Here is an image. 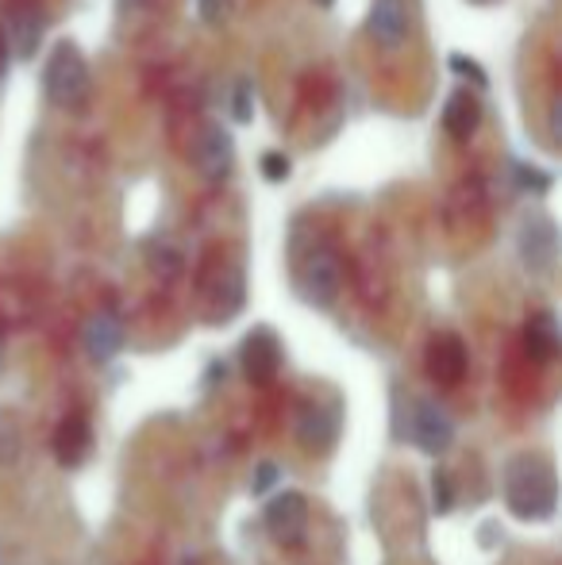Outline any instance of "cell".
Listing matches in <instances>:
<instances>
[{"instance_id": "obj_1", "label": "cell", "mask_w": 562, "mask_h": 565, "mask_svg": "<svg viewBox=\"0 0 562 565\" xmlns=\"http://www.w3.org/2000/svg\"><path fill=\"white\" fill-rule=\"evenodd\" d=\"M505 504L524 523L551 520L559 504V477L551 458H543V454H517L505 466Z\"/></svg>"}, {"instance_id": "obj_2", "label": "cell", "mask_w": 562, "mask_h": 565, "mask_svg": "<svg viewBox=\"0 0 562 565\" xmlns=\"http://www.w3.org/2000/svg\"><path fill=\"white\" fill-rule=\"evenodd\" d=\"M43 89L54 108H82L89 97V66L74 43H59L43 70Z\"/></svg>"}, {"instance_id": "obj_3", "label": "cell", "mask_w": 562, "mask_h": 565, "mask_svg": "<svg viewBox=\"0 0 562 565\" xmlns=\"http://www.w3.org/2000/svg\"><path fill=\"white\" fill-rule=\"evenodd\" d=\"M339 285H343V269L331 250H312L300 266V292H305L308 305L328 308L339 297Z\"/></svg>"}, {"instance_id": "obj_4", "label": "cell", "mask_w": 562, "mask_h": 565, "mask_svg": "<svg viewBox=\"0 0 562 565\" xmlns=\"http://www.w3.org/2000/svg\"><path fill=\"white\" fill-rule=\"evenodd\" d=\"M520 262H524L532 274H551L559 258V231L548 216H532L520 227Z\"/></svg>"}, {"instance_id": "obj_5", "label": "cell", "mask_w": 562, "mask_h": 565, "mask_svg": "<svg viewBox=\"0 0 562 565\" xmlns=\"http://www.w3.org/2000/svg\"><path fill=\"white\" fill-rule=\"evenodd\" d=\"M409 431H413V443L424 454H443L450 443H455V424H450V416L435 401H416L413 404Z\"/></svg>"}, {"instance_id": "obj_6", "label": "cell", "mask_w": 562, "mask_h": 565, "mask_svg": "<svg viewBox=\"0 0 562 565\" xmlns=\"http://www.w3.org/2000/svg\"><path fill=\"white\" fill-rule=\"evenodd\" d=\"M243 373H247V381H255V385H271L274 377H278L282 370V342L274 335L271 328H255L247 339H243Z\"/></svg>"}, {"instance_id": "obj_7", "label": "cell", "mask_w": 562, "mask_h": 565, "mask_svg": "<svg viewBox=\"0 0 562 565\" xmlns=\"http://www.w3.org/2000/svg\"><path fill=\"white\" fill-rule=\"evenodd\" d=\"M266 527L278 543L293 546L305 539L308 531V500L300 492H278V497L266 504Z\"/></svg>"}, {"instance_id": "obj_8", "label": "cell", "mask_w": 562, "mask_h": 565, "mask_svg": "<svg viewBox=\"0 0 562 565\" xmlns=\"http://www.w3.org/2000/svg\"><path fill=\"white\" fill-rule=\"evenodd\" d=\"M339 439V412L328 408V404H300L297 412V443L312 454L331 450Z\"/></svg>"}, {"instance_id": "obj_9", "label": "cell", "mask_w": 562, "mask_h": 565, "mask_svg": "<svg viewBox=\"0 0 562 565\" xmlns=\"http://www.w3.org/2000/svg\"><path fill=\"white\" fill-rule=\"evenodd\" d=\"M367 31L374 43L382 46H401L413 31V12H409V0H374L367 15Z\"/></svg>"}, {"instance_id": "obj_10", "label": "cell", "mask_w": 562, "mask_h": 565, "mask_svg": "<svg viewBox=\"0 0 562 565\" xmlns=\"http://www.w3.org/2000/svg\"><path fill=\"white\" fill-rule=\"evenodd\" d=\"M427 377L439 381V385H458L466 377V347L458 335H435L427 342Z\"/></svg>"}, {"instance_id": "obj_11", "label": "cell", "mask_w": 562, "mask_h": 565, "mask_svg": "<svg viewBox=\"0 0 562 565\" xmlns=\"http://www.w3.org/2000/svg\"><path fill=\"white\" fill-rule=\"evenodd\" d=\"M232 162H235V142L232 135L224 131L220 124L204 127L201 131V142H197V166L209 181H224L232 173Z\"/></svg>"}, {"instance_id": "obj_12", "label": "cell", "mask_w": 562, "mask_h": 565, "mask_svg": "<svg viewBox=\"0 0 562 565\" xmlns=\"http://www.w3.org/2000/svg\"><path fill=\"white\" fill-rule=\"evenodd\" d=\"M8 23V46L15 51V58H35L39 39H43V12L31 4H15L12 12L4 15Z\"/></svg>"}, {"instance_id": "obj_13", "label": "cell", "mask_w": 562, "mask_h": 565, "mask_svg": "<svg viewBox=\"0 0 562 565\" xmlns=\"http://www.w3.org/2000/svg\"><path fill=\"white\" fill-rule=\"evenodd\" d=\"M82 342H85V354L93 362H113L116 354L124 350V323L116 320L113 312H97L82 331Z\"/></svg>"}, {"instance_id": "obj_14", "label": "cell", "mask_w": 562, "mask_h": 565, "mask_svg": "<svg viewBox=\"0 0 562 565\" xmlns=\"http://www.w3.org/2000/svg\"><path fill=\"white\" fill-rule=\"evenodd\" d=\"M93 450V427L85 416H66L54 431V458L62 461L66 469L82 466Z\"/></svg>"}, {"instance_id": "obj_15", "label": "cell", "mask_w": 562, "mask_h": 565, "mask_svg": "<svg viewBox=\"0 0 562 565\" xmlns=\"http://www.w3.org/2000/svg\"><path fill=\"white\" fill-rule=\"evenodd\" d=\"M478 124H481V105H478V97H474L470 89L450 93L447 105H443V127H447L450 139L466 142L474 131H478Z\"/></svg>"}, {"instance_id": "obj_16", "label": "cell", "mask_w": 562, "mask_h": 565, "mask_svg": "<svg viewBox=\"0 0 562 565\" xmlns=\"http://www.w3.org/2000/svg\"><path fill=\"white\" fill-rule=\"evenodd\" d=\"M559 320L551 312H536L524 328V347L536 362H551L559 354Z\"/></svg>"}, {"instance_id": "obj_17", "label": "cell", "mask_w": 562, "mask_h": 565, "mask_svg": "<svg viewBox=\"0 0 562 565\" xmlns=\"http://www.w3.org/2000/svg\"><path fill=\"white\" fill-rule=\"evenodd\" d=\"M216 316L212 320H232L235 312H240V305H243V274L235 266H227L224 274H220V281H216Z\"/></svg>"}, {"instance_id": "obj_18", "label": "cell", "mask_w": 562, "mask_h": 565, "mask_svg": "<svg viewBox=\"0 0 562 565\" xmlns=\"http://www.w3.org/2000/svg\"><path fill=\"white\" fill-rule=\"evenodd\" d=\"M15 454H20V427L8 412H0V466L15 461Z\"/></svg>"}, {"instance_id": "obj_19", "label": "cell", "mask_w": 562, "mask_h": 565, "mask_svg": "<svg viewBox=\"0 0 562 565\" xmlns=\"http://www.w3.org/2000/svg\"><path fill=\"white\" fill-rule=\"evenodd\" d=\"M432 508L439 515H447L450 508H455V484H450V477L443 473V469H435V477H432Z\"/></svg>"}, {"instance_id": "obj_20", "label": "cell", "mask_w": 562, "mask_h": 565, "mask_svg": "<svg viewBox=\"0 0 562 565\" xmlns=\"http://www.w3.org/2000/svg\"><path fill=\"white\" fill-rule=\"evenodd\" d=\"M517 170V185L528 189V193H548L551 189V173L540 170V166H512Z\"/></svg>"}, {"instance_id": "obj_21", "label": "cell", "mask_w": 562, "mask_h": 565, "mask_svg": "<svg viewBox=\"0 0 562 565\" xmlns=\"http://www.w3.org/2000/svg\"><path fill=\"white\" fill-rule=\"evenodd\" d=\"M450 70H455L458 77H470L474 85H489V77H486V70L478 66V62H470V58H463V54H450Z\"/></svg>"}, {"instance_id": "obj_22", "label": "cell", "mask_w": 562, "mask_h": 565, "mask_svg": "<svg viewBox=\"0 0 562 565\" xmlns=\"http://www.w3.org/2000/svg\"><path fill=\"white\" fill-rule=\"evenodd\" d=\"M263 178L274 181V185L285 181V178H289V158L278 154V150H274V154H263Z\"/></svg>"}, {"instance_id": "obj_23", "label": "cell", "mask_w": 562, "mask_h": 565, "mask_svg": "<svg viewBox=\"0 0 562 565\" xmlns=\"http://www.w3.org/2000/svg\"><path fill=\"white\" fill-rule=\"evenodd\" d=\"M232 113L240 124H247L251 113H255V105H251V82H240L235 85V93H232Z\"/></svg>"}, {"instance_id": "obj_24", "label": "cell", "mask_w": 562, "mask_h": 565, "mask_svg": "<svg viewBox=\"0 0 562 565\" xmlns=\"http://www.w3.org/2000/svg\"><path fill=\"white\" fill-rule=\"evenodd\" d=\"M150 262H155L158 274L166 269V277H173V274H178V266H181V258L170 250V246H166V250H155V258H150Z\"/></svg>"}, {"instance_id": "obj_25", "label": "cell", "mask_w": 562, "mask_h": 565, "mask_svg": "<svg viewBox=\"0 0 562 565\" xmlns=\"http://www.w3.org/2000/svg\"><path fill=\"white\" fill-rule=\"evenodd\" d=\"M274 481H278V466H274V461H263V466H258V477H255V492L271 489Z\"/></svg>"}, {"instance_id": "obj_26", "label": "cell", "mask_w": 562, "mask_h": 565, "mask_svg": "<svg viewBox=\"0 0 562 565\" xmlns=\"http://www.w3.org/2000/svg\"><path fill=\"white\" fill-rule=\"evenodd\" d=\"M197 8H201V20L204 23H216L220 20V4H216V0H197Z\"/></svg>"}, {"instance_id": "obj_27", "label": "cell", "mask_w": 562, "mask_h": 565, "mask_svg": "<svg viewBox=\"0 0 562 565\" xmlns=\"http://www.w3.org/2000/svg\"><path fill=\"white\" fill-rule=\"evenodd\" d=\"M8 74V43H4V35H0V77Z\"/></svg>"}, {"instance_id": "obj_28", "label": "cell", "mask_w": 562, "mask_h": 565, "mask_svg": "<svg viewBox=\"0 0 562 565\" xmlns=\"http://www.w3.org/2000/svg\"><path fill=\"white\" fill-rule=\"evenodd\" d=\"M0 362H4V347H0Z\"/></svg>"}, {"instance_id": "obj_29", "label": "cell", "mask_w": 562, "mask_h": 565, "mask_svg": "<svg viewBox=\"0 0 562 565\" xmlns=\"http://www.w3.org/2000/svg\"><path fill=\"white\" fill-rule=\"evenodd\" d=\"M320 4H331V0H320Z\"/></svg>"}]
</instances>
